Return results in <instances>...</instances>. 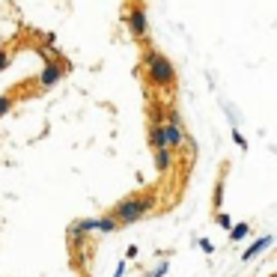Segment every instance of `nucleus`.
<instances>
[{
  "instance_id": "nucleus-12",
  "label": "nucleus",
  "mask_w": 277,
  "mask_h": 277,
  "mask_svg": "<svg viewBox=\"0 0 277 277\" xmlns=\"http://www.w3.org/2000/svg\"><path fill=\"white\" fill-rule=\"evenodd\" d=\"M12 107V95H0V116Z\"/></svg>"
},
{
  "instance_id": "nucleus-3",
  "label": "nucleus",
  "mask_w": 277,
  "mask_h": 277,
  "mask_svg": "<svg viewBox=\"0 0 277 277\" xmlns=\"http://www.w3.org/2000/svg\"><path fill=\"white\" fill-rule=\"evenodd\" d=\"M164 125V140H167V149H176V146H182V116L176 113V110H170L167 113V122H161Z\"/></svg>"
},
{
  "instance_id": "nucleus-13",
  "label": "nucleus",
  "mask_w": 277,
  "mask_h": 277,
  "mask_svg": "<svg viewBox=\"0 0 277 277\" xmlns=\"http://www.w3.org/2000/svg\"><path fill=\"white\" fill-rule=\"evenodd\" d=\"M218 224H221L224 230H230V227H233V218H230V215H218Z\"/></svg>"
},
{
  "instance_id": "nucleus-11",
  "label": "nucleus",
  "mask_w": 277,
  "mask_h": 277,
  "mask_svg": "<svg viewBox=\"0 0 277 277\" xmlns=\"http://www.w3.org/2000/svg\"><path fill=\"white\" fill-rule=\"evenodd\" d=\"M230 230H233V233H230L233 242H242V239L248 236V224H239V227H230Z\"/></svg>"
},
{
  "instance_id": "nucleus-17",
  "label": "nucleus",
  "mask_w": 277,
  "mask_h": 277,
  "mask_svg": "<svg viewBox=\"0 0 277 277\" xmlns=\"http://www.w3.org/2000/svg\"><path fill=\"white\" fill-rule=\"evenodd\" d=\"M6 66H9V57H6V51H3V48H0V72H3V69H6Z\"/></svg>"
},
{
  "instance_id": "nucleus-8",
  "label": "nucleus",
  "mask_w": 277,
  "mask_h": 277,
  "mask_svg": "<svg viewBox=\"0 0 277 277\" xmlns=\"http://www.w3.org/2000/svg\"><path fill=\"white\" fill-rule=\"evenodd\" d=\"M149 143H152L155 149H167V140H164V125H161V122H152V128H149Z\"/></svg>"
},
{
  "instance_id": "nucleus-15",
  "label": "nucleus",
  "mask_w": 277,
  "mask_h": 277,
  "mask_svg": "<svg viewBox=\"0 0 277 277\" xmlns=\"http://www.w3.org/2000/svg\"><path fill=\"white\" fill-rule=\"evenodd\" d=\"M233 140H236V143H239V146H242V149H248V140H245V137H242V131H233Z\"/></svg>"
},
{
  "instance_id": "nucleus-7",
  "label": "nucleus",
  "mask_w": 277,
  "mask_h": 277,
  "mask_svg": "<svg viewBox=\"0 0 277 277\" xmlns=\"http://www.w3.org/2000/svg\"><path fill=\"white\" fill-rule=\"evenodd\" d=\"M272 242H275V239H272V236H263V239H260V242H254V245H251V248H248V251H245V254H242V260H245V263H251V260H254V257H260V254H263V251H269V248H272Z\"/></svg>"
},
{
  "instance_id": "nucleus-18",
  "label": "nucleus",
  "mask_w": 277,
  "mask_h": 277,
  "mask_svg": "<svg viewBox=\"0 0 277 277\" xmlns=\"http://www.w3.org/2000/svg\"><path fill=\"white\" fill-rule=\"evenodd\" d=\"M122 275H125V263H119V266H116V275H113V277H122Z\"/></svg>"
},
{
  "instance_id": "nucleus-14",
  "label": "nucleus",
  "mask_w": 277,
  "mask_h": 277,
  "mask_svg": "<svg viewBox=\"0 0 277 277\" xmlns=\"http://www.w3.org/2000/svg\"><path fill=\"white\" fill-rule=\"evenodd\" d=\"M164 275H167V263H161V266H158L155 272H149L146 277H164Z\"/></svg>"
},
{
  "instance_id": "nucleus-6",
  "label": "nucleus",
  "mask_w": 277,
  "mask_h": 277,
  "mask_svg": "<svg viewBox=\"0 0 277 277\" xmlns=\"http://www.w3.org/2000/svg\"><path fill=\"white\" fill-rule=\"evenodd\" d=\"M60 78H63V66H57V63H48V66L42 69V75H39V84H42V87H54Z\"/></svg>"
},
{
  "instance_id": "nucleus-10",
  "label": "nucleus",
  "mask_w": 277,
  "mask_h": 277,
  "mask_svg": "<svg viewBox=\"0 0 277 277\" xmlns=\"http://www.w3.org/2000/svg\"><path fill=\"white\" fill-rule=\"evenodd\" d=\"M95 230H98V233H116V230H119V221H116L113 215L98 218V221H95Z\"/></svg>"
},
{
  "instance_id": "nucleus-5",
  "label": "nucleus",
  "mask_w": 277,
  "mask_h": 277,
  "mask_svg": "<svg viewBox=\"0 0 277 277\" xmlns=\"http://www.w3.org/2000/svg\"><path fill=\"white\" fill-rule=\"evenodd\" d=\"M92 230H95V221H92V218H84V221L72 224V230H69L72 245H75V248H78V245H84V236H87V233H92Z\"/></svg>"
},
{
  "instance_id": "nucleus-4",
  "label": "nucleus",
  "mask_w": 277,
  "mask_h": 277,
  "mask_svg": "<svg viewBox=\"0 0 277 277\" xmlns=\"http://www.w3.org/2000/svg\"><path fill=\"white\" fill-rule=\"evenodd\" d=\"M128 24H131L134 39H146V33H149V21H146V9H143V6H134V9H131Z\"/></svg>"
},
{
  "instance_id": "nucleus-9",
  "label": "nucleus",
  "mask_w": 277,
  "mask_h": 277,
  "mask_svg": "<svg viewBox=\"0 0 277 277\" xmlns=\"http://www.w3.org/2000/svg\"><path fill=\"white\" fill-rule=\"evenodd\" d=\"M170 161H173L170 149H155V167H158V173H167L170 170Z\"/></svg>"
},
{
  "instance_id": "nucleus-2",
  "label": "nucleus",
  "mask_w": 277,
  "mask_h": 277,
  "mask_svg": "<svg viewBox=\"0 0 277 277\" xmlns=\"http://www.w3.org/2000/svg\"><path fill=\"white\" fill-rule=\"evenodd\" d=\"M152 206H155L152 197H128V200H122V203L113 209V218H116L119 224H134V221H140Z\"/></svg>"
},
{
  "instance_id": "nucleus-16",
  "label": "nucleus",
  "mask_w": 277,
  "mask_h": 277,
  "mask_svg": "<svg viewBox=\"0 0 277 277\" xmlns=\"http://www.w3.org/2000/svg\"><path fill=\"white\" fill-rule=\"evenodd\" d=\"M197 245H200V251H206V254H212V251H215V248H212V242H206V239H200Z\"/></svg>"
},
{
  "instance_id": "nucleus-1",
  "label": "nucleus",
  "mask_w": 277,
  "mask_h": 277,
  "mask_svg": "<svg viewBox=\"0 0 277 277\" xmlns=\"http://www.w3.org/2000/svg\"><path fill=\"white\" fill-rule=\"evenodd\" d=\"M146 75H149V81H152L155 87H170V84L176 81L173 63H170L164 54H158L155 48L146 51Z\"/></svg>"
}]
</instances>
